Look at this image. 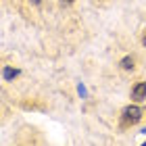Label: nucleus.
<instances>
[{
	"label": "nucleus",
	"mask_w": 146,
	"mask_h": 146,
	"mask_svg": "<svg viewBox=\"0 0 146 146\" xmlns=\"http://www.w3.org/2000/svg\"><path fill=\"white\" fill-rule=\"evenodd\" d=\"M142 131H144V134H146V127H144V129H142Z\"/></svg>",
	"instance_id": "nucleus-8"
},
{
	"label": "nucleus",
	"mask_w": 146,
	"mask_h": 146,
	"mask_svg": "<svg viewBox=\"0 0 146 146\" xmlns=\"http://www.w3.org/2000/svg\"><path fill=\"white\" fill-rule=\"evenodd\" d=\"M29 2H31V4H40L42 0H29Z\"/></svg>",
	"instance_id": "nucleus-6"
},
{
	"label": "nucleus",
	"mask_w": 146,
	"mask_h": 146,
	"mask_svg": "<svg viewBox=\"0 0 146 146\" xmlns=\"http://www.w3.org/2000/svg\"><path fill=\"white\" fill-rule=\"evenodd\" d=\"M142 109L138 107V104H129V107H125L123 113H121V127H131V125H136L138 121L142 119Z\"/></svg>",
	"instance_id": "nucleus-1"
},
{
	"label": "nucleus",
	"mask_w": 146,
	"mask_h": 146,
	"mask_svg": "<svg viewBox=\"0 0 146 146\" xmlns=\"http://www.w3.org/2000/svg\"><path fill=\"white\" fill-rule=\"evenodd\" d=\"M142 44H144V46H146V34H144V38H142Z\"/></svg>",
	"instance_id": "nucleus-7"
},
{
	"label": "nucleus",
	"mask_w": 146,
	"mask_h": 146,
	"mask_svg": "<svg viewBox=\"0 0 146 146\" xmlns=\"http://www.w3.org/2000/svg\"><path fill=\"white\" fill-rule=\"evenodd\" d=\"M19 77V69H13V67H4L2 69V79L4 82H11V79Z\"/></svg>",
	"instance_id": "nucleus-3"
},
{
	"label": "nucleus",
	"mask_w": 146,
	"mask_h": 146,
	"mask_svg": "<svg viewBox=\"0 0 146 146\" xmlns=\"http://www.w3.org/2000/svg\"><path fill=\"white\" fill-rule=\"evenodd\" d=\"M119 65H121V69L129 71V69H134V67H136V58H134V56H123Z\"/></svg>",
	"instance_id": "nucleus-4"
},
{
	"label": "nucleus",
	"mask_w": 146,
	"mask_h": 146,
	"mask_svg": "<svg viewBox=\"0 0 146 146\" xmlns=\"http://www.w3.org/2000/svg\"><path fill=\"white\" fill-rule=\"evenodd\" d=\"M131 100H136V102L146 100V82H140L131 88Z\"/></svg>",
	"instance_id": "nucleus-2"
},
{
	"label": "nucleus",
	"mask_w": 146,
	"mask_h": 146,
	"mask_svg": "<svg viewBox=\"0 0 146 146\" xmlns=\"http://www.w3.org/2000/svg\"><path fill=\"white\" fill-rule=\"evenodd\" d=\"M75 0H63V4H73Z\"/></svg>",
	"instance_id": "nucleus-5"
}]
</instances>
